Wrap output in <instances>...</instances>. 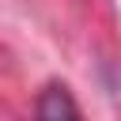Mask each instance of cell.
I'll list each match as a JSON object with an SVG mask.
<instances>
[{"label":"cell","mask_w":121,"mask_h":121,"mask_svg":"<svg viewBox=\"0 0 121 121\" xmlns=\"http://www.w3.org/2000/svg\"><path fill=\"white\" fill-rule=\"evenodd\" d=\"M34 121H79V110H76V102H72V95H68L64 83H49L38 95Z\"/></svg>","instance_id":"cell-1"}]
</instances>
